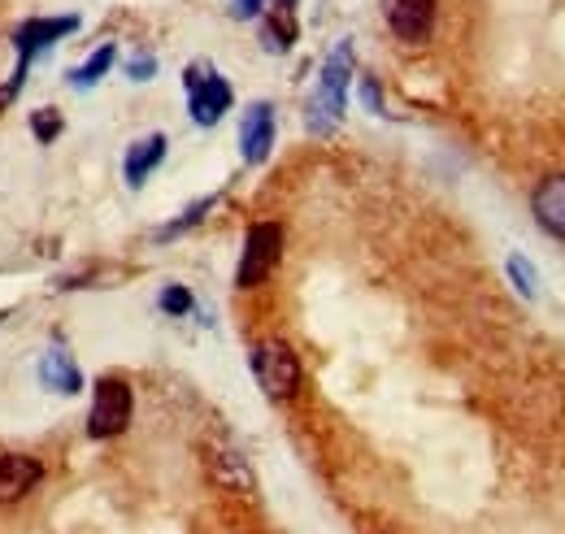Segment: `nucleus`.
I'll return each instance as SVG.
<instances>
[{
    "label": "nucleus",
    "mask_w": 565,
    "mask_h": 534,
    "mask_svg": "<svg viewBox=\"0 0 565 534\" xmlns=\"http://www.w3.org/2000/svg\"><path fill=\"white\" fill-rule=\"evenodd\" d=\"M127 74H131V83H148V78L157 74V57H148V53H143V57H136V62L127 66Z\"/></svg>",
    "instance_id": "412c9836"
},
{
    "label": "nucleus",
    "mask_w": 565,
    "mask_h": 534,
    "mask_svg": "<svg viewBox=\"0 0 565 534\" xmlns=\"http://www.w3.org/2000/svg\"><path fill=\"white\" fill-rule=\"evenodd\" d=\"M275 148V105L270 100H253L244 109V122H239V152L248 165H262Z\"/></svg>",
    "instance_id": "6e6552de"
},
{
    "label": "nucleus",
    "mask_w": 565,
    "mask_h": 534,
    "mask_svg": "<svg viewBox=\"0 0 565 534\" xmlns=\"http://www.w3.org/2000/svg\"><path fill=\"white\" fill-rule=\"evenodd\" d=\"M387 26L405 44H423L435 31V0H387Z\"/></svg>",
    "instance_id": "1a4fd4ad"
},
{
    "label": "nucleus",
    "mask_w": 565,
    "mask_h": 534,
    "mask_svg": "<svg viewBox=\"0 0 565 534\" xmlns=\"http://www.w3.org/2000/svg\"><path fill=\"white\" fill-rule=\"evenodd\" d=\"M282 257V226L279 222H257L248 226L244 235V253H239V269H235V282L248 291V287H262Z\"/></svg>",
    "instance_id": "39448f33"
},
{
    "label": "nucleus",
    "mask_w": 565,
    "mask_h": 534,
    "mask_svg": "<svg viewBox=\"0 0 565 534\" xmlns=\"http://www.w3.org/2000/svg\"><path fill=\"white\" fill-rule=\"evenodd\" d=\"M531 213H535V222H540L544 235L565 239V174H548L531 192Z\"/></svg>",
    "instance_id": "9b49d317"
},
{
    "label": "nucleus",
    "mask_w": 565,
    "mask_h": 534,
    "mask_svg": "<svg viewBox=\"0 0 565 534\" xmlns=\"http://www.w3.org/2000/svg\"><path fill=\"white\" fill-rule=\"evenodd\" d=\"M262 13H266V0H235V18L253 22V18H262Z\"/></svg>",
    "instance_id": "4be33fe9"
},
{
    "label": "nucleus",
    "mask_w": 565,
    "mask_h": 534,
    "mask_svg": "<svg viewBox=\"0 0 565 534\" xmlns=\"http://www.w3.org/2000/svg\"><path fill=\"white\" fill-rule=\"evenodd\" d=\"M44 478V466L26 452H0V504H13L22 495H31Z\"/></svg>",
    "instance_id": "9d476101"
},
{
    "label": "nucleus",
    "mask_w": 565,
    "mask_h": 534,
    "mask_svg": "<svg viewBox=\"0 0 565 534\" xmlns=\"http://www.w3.org/2000/svg\"><path fill=\"white\" fill-rule=\"evenodd\" d=\"M31 135H35L40 143H53V139L62 135V114H57V109H35V114H31Z\"/></svg>",
    "instance_id": "6ab92c4d"
},
{
    "label": "nucleus",
    "mask_w": 565,
    "mask_h": 534,
    "mask_svg": "<svg viewBox=\"0 0 565 534\" xmlns=\"http://www.w3.org/2000/svg\"><path fill=\"white\" fill-rule=\"evenodd\" d=\"M205 469H210V482L226 495H253L257 491V478L248 461L235 452V448H222V444H210L205 448Z\"/></svg>",
    "instance_id": "0eeeda50"
},
{
    "label": "nucleus",
    "mask_w": 565,
    "mask_h": 534,
    "mask_svg": "<svg viewBox=\"0 0 565 534\" xmlns=\"http://www.w3.org/2000/svg\"><path fill=\"white\" fill-rule=\"evenodd\" d=\"M136 396L122 378H100L92 392V413H87V439H114L131 426Z\"/></svg>",
    "instance_id": "423d86ee"
},
{
    "label": "nucleus",
    "mask_w": 565,
    "mask_h": 534,
    "mask_svg": "<svg viewBox=\"0 0 565 534\" xmlns=\"http://www.w3.org/2000/svg\"><path fill=\"white\" fill-rule=\"evenodd\" d=\"M275 9H296V0H275Z\"/></svg>",
    "instance_id": "5701e85b"
},
{
    "label": "nucleus",
    "mask_w": 565,
    "mask_h": 534,
    "mask_svg": "<svg viewBox=\"0 0 565 534\" xmlns=\"http://www.w3.org/2000/svg\"><path fill=\"white\" fill-rule=\"evenodd\" d=\"M253 374L270 400H291L300 392V361L282 339H266L253 348Z\"/></svg>",
    "instance_id": "20e7f679"
},
{
    "label": "nucleus",
    "mask_w": 565,
    "mask_h": 534,
    "mask_svg": "<svg viewBox=\"0 0 565 534\" xmlns=\"http://www.w3.org/2000/svg\"><path fill=\"white\" fill-rule=\"evenodd\" d=\"M296 40H300L296 9H270V13L262 18V44H266L270 53H287Z\"/></svg>",
    "instance_id": "4468645a"
},
{
    "label": "nucleus",
    "mask_w": 565,
    "mask_h": 534,
    "mask_svg": "<svg viewBox=\"0 0 565 534\" xmlns=\"http://www.w3.org/2000/svg\"><path fill=\"white\" fill-rule=\"evenodd\" d=\"M40 383H44L49 392H57V396H78V392H83V374H78V365H74V356L66 348H49V352H44V361H40Z\"/></svg>",
    "instance_id": "ddd939ff"
},
{
    "label": "nucleus",
    "mask_w": 565,
    "mask_h": 534,
    "mask_svg": "<svg viewBox=\"0 0 565 534\" xmlns=\"http://www.w3.org/2000/svg\"><path fill=\"white\" fill-rule=\"evenodd\" d=\"M504 269H509V278H513V287H518V296H522V300H535V296H540V287H535V282H540V274H535V266H531L522 253H513V257L504 261Z\"/></svg>",
    "instance_id": "dca6fc26"
},
{
    "label": "nucleus",
    "mask_w": 565,
    "mask_h": 534,
    "mask_svg": "<svg viewBox=\"0 0 565 534\" xmlns=\"http://www.w3.org/2000/svg\"><path fill=\"white\" fill-rule=\"evenodd\" d=\"M114 62H118V49H114V44H100L83 66L71 70V87H78V92H83V87H96V83L114 70Z\"/></svg>",
    "instance_id": "2eb2a0df"
},
{
    "label": "nucleus",
    "mask_w": 565,
    "mask_h": 534,
    "mask_svg": "<svg viewBox=\"0 0 565 534\" xmlns=\"http://www.w3.org/2000/svg\"><path fill=\"white\" fill-rule=\"evenodd\" d=\"M78 31V18L74 13H57V18H26L18 31H13V49H18V70H13V78L0 87V96H4V105H13L18 96H22V87H26V74H31V62L40 57V53H49L53 44H62L66 35Z\"/></svg>",
    "instance_id": "f03ea898"
},
{
    "label": "nucleus",
    "mask_w": 565,
    "mask_h": 534,
    "mask_svg": "<svg viewBox=\"0 0 565 534\" xmlns=\"http://www.w3.org/2000/svg\"><path fill=\"white\" fill-rule=\"evenodd\" d=\"M361 100H365V109H374V114H383V92H379V83L365 74L361 78Z\"/></svg>",
    "instance_id": "aec40b11"
},
{
    "label": "nucleus",
    "mask_w": 565,
    "mask_h": 534,
    "mask_svg": "<svg viewBox=\"0 0 565 534\" xmlns=\"http://www.w3.org/2000/svg\"><path fill=\"white\" fill-rule=\"evenodd\" d=\"M166 152H170V139L157 131V135H143L136 139L131 148H127V161H122V174H127V188L131 192H140L143 183H148V174L166 161Z\"/></svg>",
    "instance_id": "f8f14e48"
},
{
    "label": "nucleus",
    "mask_w": 565,
    "mask_h": 534,
    "mask_svg": "<svg viewBox=\"0 0 565 534\" xmlns=\"http://www.w3.org/2000/svg\"><path fill=\"white\" fill-rule=\"evenodd\" d=\"M183 87H188V114H192L196 127H217L226 118L231 100H235L231 83L213 66H201V62L183 70Z\"/></svg>",
    "instance_id": "7ed1b4c3"
},
{
    "label": "nucleus",
    "mask_w": 565,
    "mask_h": 534,
    "mask_svg": "<svg viewBox=\"0 0 565 534\" xmlns=\"http://www.w3.org/2000/svg\"><path fill=\"white\" fill-rule=\"evenodd\" d=\"M349 78H353V44H335L331 57L322 62V78H318V92L309 96V109H305V127L313 135H331L344 122V105H349Z\"/></svg>",
    "instance_id": "f257e3e1"
},
{
    "label": "nucleus",
    "mask_w": 565,
    "mask_h": 534,
    "mask_svg": "<svg viewBox=\"0 0 565 534\" xmlns=\"http://www.w3.org/2000/svg\"><path fill=\"white\" fill-rule=\"evenodd\" d=\"M161 313H170V318H183V313H192L196 309V300H192V291L188 287H179V282H170L166 291H161Z\"/></svg>",
    "instance_id": "a211bd4d"
},
{
    "label": "nucleus",
    "mask_w": 565,
    "mask_h": 534,
    "mask_svg": "<svg viewBox=\"0 0 565 534\" xmlns=\"http://www.w3.org/2000/svg\"><path fill=\"white\" fill-rule=\"evenodd\" d=\"M213 204H217V196H205V201L188 204V209H183V217H174V222H166V226L157 231V239H174V235H183V231H192L196 222H205V213H210Z\"/></svg>",
    "instance_id": "f3484780"
}]
</instances>
